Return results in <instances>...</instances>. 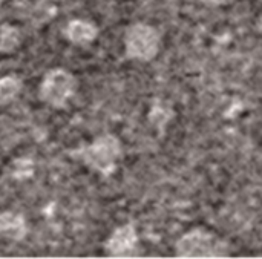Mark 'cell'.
<instances>
[{"label": "cell", "mask_w": 262, "mask_h": 259, "mask_svg": "<svg viewBox=\"0 0 262 259\" xmlns=\"http://www.w3.org/2000/svg\"><path fill=\"white\" fill-rule=\"evenodd\" d=\"M71 155L89 170L107 178L118 169V164L123 158V143L115 134L106 132L74 149Z\"/></svg>", "instance_id": "cell-1"}, {"label": "cell", "mask_w": 262, "mask_h": 259, "mask_svg": "<svg viewBox=\"0 0 262 259\" xmlns=\"http://www.w3.org/2000/svg\"><path fill=\"white\" fill-rule=\"evenodd\" d=\"M175 255L178 258H224L230 255V244L206 227H195L177 240Z\"/></svg>", "instance_id": "cell-2"}, {"label": "cell", "mask_w": 262, "mask_h": 259, "mask_svg": "<svg viewBox=\"0 0 262 259\" xmlns=\"http://www.w3.org/2000/svg\"><path fill=\"white\" fill-rule=\"evenodd\" d=\"M124 57L132 61H152L161 49L160 31L144 21L132 23L126 28L123 35Z\"/></svg>", "instance_id": "cell-3"}, {"label": "cell", "mask_w": 262, "mask_h": 259, "mask_svg": "<svg viewBox=\"0 0 262 259\" xmlns=\"http://www.w3.org/2000/svg\"><path fill=\"white\" fill-rule=\"evenodd\" d=\"M77 88L78 81L71 71L52 68L43 75L38 84V98L52 109H64L75 97Z\"/></svg>", "instance_id": "cell-4"}, {"label": "cell", "mask_w": 262, "mask_h": 259, "mask_svg": "<svg viewBox=\"0 0 262 259\" xmlns=\"http://www.w3.org/2000/svg\"><path fill=\"white\" fill-rule=\"evenodd\" d=\"M109 258H135L140 255V235L134 223H126L112 230L103 244Z\"/></svg>", "instance_id": "cell-5"}, {"label": "cell", "mask_w": 262, "mask_h": 259, "mask_svg": "<svg viewBox=\"0 0 262 259\" xmlns=\"http://www.w3.org/2000/svg\"><path fill=\"white\" fill-rule=\"evenodd\" d=\"M28 221L21 212L2 210L0 212V240L5 243H21L28 235Z\"/></svg>", "instance_id": "cell-6"}, {"label": "cell", "mask_w": 262, "mask_h": 259, "mask_svg": "<svg viewBox=\"0 0 262 259\" xmlns=\"http://www.w3.org/2000/svg\"><path fill=\"white\" fill-rule=\"evenodd\" d=\"M63 37L74 46H89L98 37V28L94 21L72 18L63 28Z\"/></svg>", "instance_id": "cell-7"}, {"label": "cell", "mask_w": 262, "mask_h": 259, "mask_svg": "<svg viewBox=\"0 0 262 259\" xmlns=\"http://www.w3.org/2000/svg\"><path fill=\"white\" fill-rule=\"evenodd\" d=\"M23 80L15 74H6L0 77V106L11 104L21 92Z\"/></svg>", "instance_id": "cell-8"}, {"label": "cell", "mask_w": 262, "mask_h": 259, "mask_svg": "<svg viewBox=\"0 0 262 259\" xmlns=\"http://www.w3.org/2000/svg\"><path fill=\"white\" fill-rule=\"evenodd\" d=\"M21 45V32L17 26L3 23L0 25V54H14Z\"/></svg>", "instance_id": "cell-9"}, {"label": "cell", "mask_w": 262, "mask_h": 259, "mask_svg": "<svg viewBox=\"0 0 262 259\" xmlns=\"http://www.w3.org/2000/svg\"><path fill=\"white\" fill-rule=\"evenodd\" d=\"M35 174V163L31 157H17L9 164V175L17 181H26Z\"/></svg>", "instance_id": "cell-10"}, {"label": "cell", "mask_w": 262, "mask_h": 259, "mask_svg": "<svg viewBox=\"0 0 262 259\" xmlns=\"http://www.w3.org/2000/svg\"><path fill=\"white\" fill-rule=\"evenodd\" d=\"M200 2L210 8H220V6H227V5L233 3L235 0H200Z\"/></svg>", "instance_id": "cell-11"}, {"label": "cell", "mask_w": 262, "mask_h": 259, "mask_svg": "<svg viewBox=\"0 0 262 259\" xmlns=\"http://www.w3.org/2000/svg\"><path fill=\"white\" fill-rule=\"evenodd\" d=\"M256 28H258V31H259V34H262V14L259 15V18H258V21H256Z\"/></svg>", "instance_id": "cell-12"}]
</instances>
